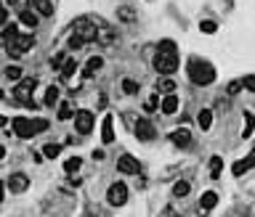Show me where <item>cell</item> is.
<instances>
[{
    "label": "cell",
    "instance_id": "cell-2",
    "mask_svg": "<svg viewBox=\"0 0 255 217\" xmlns=\"http://www.w3.org/2000/svg\"><path fill=\"white\" fill-rule=\"evenodd\" d=\"M189 80H192L194 85H213L215 82V69L213 64L207 61H192L189 64Z\"/></svg>",
    "mask_w": 255,
    "mask_h": 217
},
{
    "label": "cell",
    "instance_id": "cell-40",
    "mask_svg": "<svg viewBox=\"0 0 255 217\" xmlns=\"http://www.w3.org/2000/svg\"><path fill=\"white\" fill-rule=\"evenodd\" d=\"M5 45H8V53L14 56V58H19V56H22V50L16 48V43H5Z\"/></svg>",
    "mask_w": 255,
    "mask_h": 217
},
{
    "label": "cell",
    "instance_id": "cell-25",
    "mask_svg": "<svg viewBox=\"0 0 255 217\" xmlns=\"http://www.w3.org/2000/svg\"><path fill=\"white\" fill-rule=\"evenodd\" d=\"M157 90H162V93H173V90H175L173 77H162V80L157 82Z\"/></svg>",
    "mask_w": 255,
    "mask_h": 217
},
{
    "label": "cell",
    "instance_id": "cell-24",
    "mask_svg": "<svg viewBox=\"0 0 255 217\" xmlns=\"http://www.w3.org/2000/svg\"><path fill=\"white\" fill-rule=\"evenodd\" d=\"M253 130H255V117L250 111H245V130H242V138H250Z\"/></svg>",
    "mask_w": 255,
    "mask_h": 217
},
{
    "label": "cell",
    "instance_id": "cell-38",
    "mask_svg": "<svg viewBox=\"0 0 255 217\" xmlns=\"http://www.w3.org/2000/svg\"><path fill=\"white\" fill-rule=\"evenodd\" d=\"M242 88H247V90H253V93H255V74L245 77V80H242Z\"/></svg>",
    "mask_w": 255,
    "mask_h": 217
},
{
    "label": "cell",
    "instance_id": "cell-17",
    "mask_svg": "<svg viewBox=\"0 0 255 217\" xmlns=\"http://www.w3.org/2000/svg\"><path fill=\"white\" fill-rule=\"evenodd\" d=\"M101 138H104V143H112L114 141V130H112V117H104V124H101Z\"/></svg>",
    "mask_w": 255,
    "mask_h": 217
},
{
    "label": "cell",
    "instance_id": "cell-36",
    "mask_svg": "<svg viewBox=\"0 0 255 217\" xmlns=\"http://www.w3.org/2000/svg\"><path fill=\"white\" fill-rule=\"evenodd\" d=\"M157 106H160V98H157V96H152L146 103H143V109H146V111H154Z\"/></svg>",
    "mask_w": 255,
    "mask_h": 217
},
{
    "label": "cell",
    "instance_id": "cell-34",
    "mask_svg": "<svg viewBox=\"0 0 255 217\" xmlns=\"http://www.w3.org/2000/svg\"><path fill=\"white\" fill-rule=\"evenodd\" d=\"M199 29L205 32V35H215V29H218V24H215V22H207V19H205V22H199Z\"/></svg>",
    "mask_w": 255,
    "mask_h": 217
},
{
    "label": "cell",
    "instance_id": "cell-6",
    "mask_svg": "<svg viewBox=\"0 0 255 217\" xmlns=\"http://www.w3.org/2000/svg\"><path fill=\"white\" fill-rule=\"evenodd\" d=\"M75 35L80 37L83 43H93L96 35H99V29H96V24L90 22V19H80V22L75 24Z\"/></svg>",
    "mask_w": 255,
    "mask_h": 217
},
{
    "label": "cell",
    "instance_id": "cell-12",
    "mask_svg": "<svg viewBox=\"0 0 255 217\" xmlns=\"http://www.w3.org/2000/svg\"><path fill=\"white\" fill-rule=\"evenodd\" d=\"M136 138H139V141H143V143L152 141V138H154V127H152L146 120H139V122H136Z\"/></svg>",
    "mask_w": 255,
    "mask_h": 217
},
{
    "label": "cell",
    "instance_id": "cell-21",
    "mask_svg": "<svg viewBox=\"0 0 255 217\" xmlns=\"http://www.w3.org/2000/svg\"><path fill=\"white\" fill-rule=\"evenodd\" d=\"M56 101H58V88H56V85H51V88L45 90V96H43V103H45V106H56Z\"/></svg>",
    "mask_w": 255,
    "mask_h": 217
},
{
    "label": "cell",
    "instance_id": "cell-35",
    "mask_svg": "<svg viewBox=\"0 0 255 217\" xmlns=\"http://www.w3.org/2000/svg\"><path fill=\"white\" fill-rule=\"evenodd\" d=\"M5 77L8 80H22V67H8L5 69Z\"/></svg>",
    "mask_w": 255,
    "mask_h": 217
},
{
    "label": "cell",
    "instance_id": "cell-8",
    "mask_svg": "<svg viewBox=\"0 0 255 217\" xmlns=\"http://www.w3.org/2000/svg\"><path fill=\"white\" fill-rule=\"evenodd\" d=\"M93 114L90 111H75V127H77V133H83V135H90L93 133Z\"/></svg>",
    "mask_w": 255,
    "mask_h": 217
},
{
    "label": "cell",
    "instance_id": "cell-32",
    "mask_svg": "<svg viewBox=\"0 0 255 217\" xmlns=\"http://www.w3.org/2000/svg\"><path fill=\"white\" fill-rule=\"evenodd\" d=\"M75 69H77V61H75V58H67L64 67H61V74L64 77H72V74H75Z\"/></svg>",
    "mask_w": 255,
    "mask_h": 217
},
{
    "label": "cell",
    "instance_id": "cell-39",
    "mask_svg": "<svg viewBox=\"0 0 255 217\" xmlns=\"http://www.w3.org/2000/svg\"><path fill=\"white\" fill-rule=\"evenodd\" d=\"M239 90H242V80H237V82H231V85H228V93H231V96H237Z\"/></svg>",
    "mask_w": 255,
    "mask_h": 217
},
{
    "label": "cell",
    "instance_id": "cell-5",
    "mask_svg": "<svg viewBox=\"0 0 255 217\" xmlns=\"http://www.w3.org/2000/svg\"><path fill=\"white\" fill-rule=\"evenodd\" d=\"M107 201L112 204V207H122V204H128V186L125 183H112L107 191Z\"/></svg>",
    "mask_w": 255,
    "mask_h": 217
},
{
    "label": "cell",
    "instance_id": "cell-4",
    "mask_svg": "<svg viewBox=\"0 0 255 217\" xmlns=\"http://www.w3.org/2000/svg\"><path fill=\"white\" fill-rule=\"evenodd\" d=\"M35 88H37V80H35V77H27V80H19V85L14 88L16 101H19V103H24L27 109H37V103L32 101V93H35Z\"/></svg>",
    "mask_w": 255,
    "mask_h": 217
},
{
    "label": "cell",
    "instance_id": "cell-20",
    "mask_svg": "<svg viewBox=\"0 0 255 217\" xmlns=\"http://www.w3.org/2000/svg\"><path fill=\"white\" fill-rule=\"evenodd\" d=\"M80 167H83L80 156H69V159L64 162V172H67V175H77V169H80Z\"/></svg>",
    "mask_w": 255,
    "mask_h": 217
},
{
    "label": "cell",
    "instance_id": "cell-10",
    "mask_svg": "<svg viewBox=\"0 0 255 217\" xmlns=\"http://www.w3.org/2000/svg\"><path fill=\"white\" fill-rule=\"evenodd\" d=\"M170 143H173V146H178V148H186V146H192V133H189L186 127H178V130H173V133H170Z\"/></svg>",
    "mask_w": 255,
    "mask_h": 217
},
{
    "label": "cell",
    "instance_id": "cell-3",
    "mask_svg": "<svg viewBox=\"0 0 255 217\" xmlns=\"http://www.w3.org/2000/svg\"><path fill=\"white\" fill-rule=\"evenodd\" d=\"M11 124H14V133L19 138H32L35 133L48 130V122H45V120H24V117H16Z\"/></svg>",
    "mask_w": 255,
    "mask_h": 217
},
{
    "label": "cell",
    "instance_id": "cell-22",
    "mask_svg": "<svg viewBox=\"0 0 255 217\" xmlns=\"http://www.w3.org/2000/svg\"><path fill=\"white\" fill-rule=\"evenodd\" d=\"M197 122H199L202 130H210V124H213V111H210V109H202L199 117H197Z\"/></svg>",
    "mask_w": 255,
    "mask_h": 217
},
{
    "label": "cell",
    "instance_id": "cell-11",
    "mask_svg": "<svg viewBox=\"0 0 255 217\" xmlns=\"http://www.w3.org/2000/svg\"><path fill=\"white\" fill-rule=\"evenodd\" d=\"M253 167H255V151H250V154H247V156H245V159H239V162H234V167H231V172H234V175H237V177H239V175H245V172H247V169H253Z\"/></svg>",
    "mask_w": 255,
    "mask_h": 217
},
{
    "label": "cell",
    "instance_id": "cell-19",
    "mask_svg": "<svg viewBox=\"0 0 255 217\" xmlns=\"http://www.w3.org/2000/svg\"><path fill=\"white\" fill-rule=\"evenodd\" d=\"M19 22H22L24 27H37V14L29 11V8H24L22 14H19Z\"/></svg>",
    "mask_w": 255,
    "mask_h": 217
},
{
    "label": "cell",
    "instance_id": "cell-15",
    "mask_svg": "<svg viewBox=\"0 0 255 217\" xmlns=\"http://www.w3.org/2000/svg\"><path fill=\"white\" fill-rule=\"evenodd\" d=\"M162 111H165V114H175V111H178V96L168 93L162 98Z\"/></svg>",
    "mask_w": 255,
    "mask_h": 217
},
{
    "label": "cell",
    "instance_id": "cell-7",
    "mask_svg": "<svg viewBox=\"0 0 255 217\" xmlns=\"http://www.w3.org/2000/svg\"><path fill=\"white\" fill-rule=\"evenodd\" d=\"M117 169H120L122 175H139L141 172V162L136 159V156H130V154H122L120 159H117Z\"/></svg>",
    "mask_w": 255,
    "mask_h": 217
},
{
    "label": "cell",
    "instance_id": "cell-23",
    "mask_svg": "<svg viewBox=\"0 0 255 217\" xmlns=\"http://www.w3.org/2000/svg\"><path fill=\"white\" fill-rule=\"evenodd\" d=\"M19 37V27L16 24H5L3 27V43H14Z\"/></svg>",
    "mask_w": 255,
    "mask_h": 217
},
{
    "label": "cell",
    "instance_id": "cell-33",
    "mask_svg": "<svg viewBox=\"0 0 255 217\" xmlns=\"http://www.w3.org/2000/svg\"><path fill=\"white\" fill-rule=\"evenodd\" d=\"M117 14H120L122 22H136V11H133V8H125V5H122V8L117 11Z\"/></svg>",
    "mask_w": 255,
    "mask_h": 217
},
{
    "label": "cell",
    "instance_id": "cell-44",
    "mask_svg": "<svg viewBox=\"0 0 255 217\" xmlns=\"http://www.w3.org/2000/svg\"><path fill=\"white\" fill-rule=\"evenodd\" d=\"M3 156H5V148H3V146H0V159H3Z\"/></svg>",
    "mask_w": 255,
    "mask_h": 217
},
{
    "label": "cell",
    "instance_id": "cell-13",
    "mask_svg": "<svg viewBox=\"0 0 255 217\" xmlns=\"http://www.w3.org/2000/svg\"><path fill=\"white\" fill-rule=\"evenodd\" d=\"M215 204H218V193H215V191H207V193H202V199H199L202 215L213 212V209H215Z\"/></svg>",
    "mask_w": 255,
    "mask_h": 217
},
{
    "label": "cell",
    "instance_id": "cell-41",
    "mask_svg": "<svg viewBox=\"0 0 255 217\" xmlns=\"http://www.w3.org/2000/svg\"><path fill=\"white\" fill-rule=\"evenodd\" d=\"M5 24H8V11L0 8V27H5Z\"/></svg>",
    "mask_w": 255,
    "mask_h": 217
},
{
    "label": "cell",
    "instance_id": "cell-31",
    "mask_svg": "<svg viewBox=\"0 0 255 217\" xmlns=\"http://www.w3.org/2000/svg\"><path fill=\"white\" fill-rule=\"evenodd\" d=\"M75 117V109H72V103H61V109H58V120H72Z\"/></svg>",
    "mask_w": 255,
    "mask_h": 217
},
{
    "label": "cell",
    "instance_id": "cell-14",
    "mask_svg": "<svg viewBox=\"0 0 255 217\" xmlns=\"http://www.w3.org/2000/svg\"><path fill=\"white\" fill-rule=\"evenodd\" d=\"M29 5H32V11H35V14H40V16H51V14H54V5H51V0H29Z\"/></svg>",
    "mask_w": 255,
    "mask_h": 217
},
{
    "label": "cell",
    "instance_id": "cell-28",
    "mask_svg": "<svg viewBox=\"0 0 255 217\" xmlns=\"http://www.w3.org/2000/svg\"><path fill=\"white\" fill-rule=\"evenodd\" d=\"M122 93H125V96H136V93H139V82H136V80H122Z\"/></svg>",
    "mask_w": 255,
    "mask_h": 217
},
{
    "label": "cell",
    "instance_id": "cell-43",
    "mask_svg": "<svg viewBox=\"0 0 255 217\" xmlns=\"http://www.w3.org/2000/svg\"><path fill=\"white\" fill-rule=\"evenodd\" d=\"M5 122H8V120H5L3 114H0V127H5Z\"/></svg>",
    "mask_w": 255,
    "mask_h": 217
},
{
    "label": "cell",
    "instance_id": "cell-26",
    "mask_svg": "<svg viewBox=\"0 0 255 217\" xmlns=\"http://www.w3.org/2000/svg\"><path fill=\"white\" fill-rule=\"evenodd\" d=\"M58 154H61V146H58V143H48V146H43V156H48V159H56Z\"/></svg>",
    "mask_w": 255,
    "mask_h": 217
},
{
    "label": "cell",
    "instance_id": "cell-18",
    "mask_svg": "<svg viewBox=\"0 0 255 217\" xmlns=\"http://www.w3.org/2000/svg\"><path fill=\"white\" fill-rule=\"evenodd\" d=\"M101 64H104V61H101V56H90V58H88V67L83 69V80H85V77H90L93 72H99V69H101Z\"/></svg>",
    "mask_w": 255,
    "mask_h": 217
},
{
    "label": "cell",
    "instance_id": "cell-30",
    "mask_svg": "<svg viewBox=\"0 0 255 217\" xmlns=\"http://www.w3.org/2000/svg\"><path fill=\"white\" fill-rule=\"evenodd\" d=\"M221 169H224V159H221V156H213V159H210V175L218 177Z\"/></svg>",
    "mask_w": 255,
    "mask_h": 217
},
{
    "label": "cell",
    "instance_id": "cell-45",
    "mask_svg": "<svg viewBox=\"0 0 255 217\" xmlns=\"http://www.w3.org/2000/svg\"><path fill=\"white\" fill-rule=\"evenodd\" d=\"M3 96H5V93H3V88H0V101H3Z\"/></svg>",
    "mask_w": 255,
    "mask_h": 217
},
{
    "label": "cell",
    "instance_id": "cell-27",
    "mask_svg": "<svg viewBox=\"0 0 255 217\" xmlns=\"http://www.w3.org/2000/svg\"><path fill=\"white\" fill-rule=\"evenodd\" d=\"M96 37H99L104 45H112V43L117 40V35H114L112 29H99V35H96Z\"/></svg>",
    "mask_w": 255,
    "mask_h": 217
},
{
    "label": "cell",
    "instance_id": "cell-1",
    "mask_svg": "<svg viewBox=\"0 0 255 217\" xmlns=\"http://www.w3.org/2000/svg\"><path fill=\"white\" fill-rule=\"evenodd\" d=\"M154 69L160 74H173L178 69V48H175V43H170V40L160 43L157 56H154Z\"/></svg>",
    "mask_w": 255,
    "mask_h": 217
},
{
    "label": "cell",
    "instance_id": "cell-29",
    "mask_svg": "<svg viewBox=\"0 0 255 217\" xmlns=\"http://www.w3.org/2000/svg\"><path fill=\"white\" fill-rule=\"evenodd\" d=\"M189 191H192V188H189V183H186V180H178V183L173 186V193L178 196V199H184V196L189 193Z\"/></svg>",
    "mask_w": 255,
    "mask_h": 217
},
{
    "label": "cell",
    "instance_id": "cell-16",
    "mask_svg": "<svg viewBox=\"0 0 255 217\" xmlns=\"http://www.w3.org/2000/svg\"><path fill=\"white\" fill-rule=\"evenodd\" d=\"M14 43H16V48L22 50V53H27V50L35 48V37H32V35H19Z\"/></svg>",
    "mask_w": 255,
    "mask_h": 217
},
{
    "label": "cell",
    "instance_id": "cell-42",
    "mask_svg": "<svg viewBox=\"0 0 255 217\" xmlns=\"http://www.w3.org/2000/svg\"><path fill=\"white\" fill-rule=\"evenodd\" d=\"M3 196H5V183L0 180V201H3Z\"/></svg>",
    "mask_w": 255,
    "mask_h": 217
},
{
    "label": "cell",
    "instance_id": "cell-37",
    "mask_svg": "<svg viewBox=\"0 0 255 217\" xmlns=\"http://www.w3.org/2000/svg\"><path fill=\"white\" fill-rule=\"evenodd\" d=\"M67 45H69V48H72V50H77V48H83V45H85V43H83V40H80V37H77V35H72Z\"/></svg>",
    "mask_w": 255,
    "mask_h": 217
},
{
    "label": "cell",
    "instance_id": "cell-9",
    "mask_svg": "<svg viewBox=\"0 0 255 217\" xmlns=\"http://www.w3.org/2000/svg\"><path fill=\"white\" fill-rule=\"evenodd\" d=\"M5 186H8V191H14V193H24V191L29 188V177L24 175V172H14V175L8 177Z\"/></svg>",
    "mask_w": 255,
    "mask_h": 217
}]
</instances>
